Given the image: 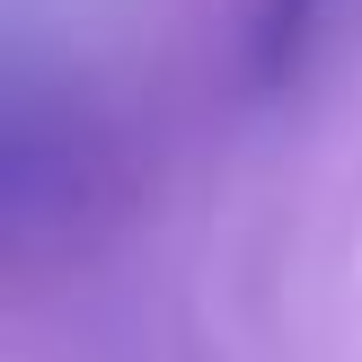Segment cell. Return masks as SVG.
<instances>
[{
    "instance_id": "cell-1",
    "label": "cell",
    "mask_w": 362,
    "mask_h": 362,
    "mask_svg": "<svg viewBox=\"0 0 362 362\" xmlns=\"http://www.w3.org/2000/svg\"><path fill=\"white\" fill-rule=\"evenodd\" d=\"M327 18H336V0H247V80H257L265 98H283V88L310 71Z\"/></svg>"
}]
</instances>
